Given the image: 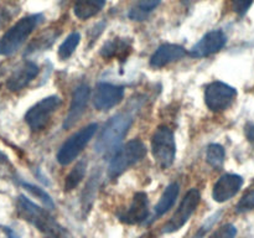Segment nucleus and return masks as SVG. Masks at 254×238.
Segmentation results:
<instances>
[{"mask_svg": "<svg viewBox=\"0 0 254 238\" xmlns=\"http://www.w3.org/2000/svg\"><path fill=\"white\" fill-rule=\"evenodd\" d=\"M16 213L21 220L31 223L45 237L71 238L69 233L50 215L49 211L37 206L26 196L20 195L17 198Z\"/></svg>", "mask_w": 254, "mask_h": 238, "instance_id": "obj_1", "label": "nucleus"}, {"mask_svg": "<svg viewBox=\"0 0 254 238\" xmlns=\"http://www.w3.org/2000/svg\"><path fill=\"white\" fill-rule=\"evenodd\" d=\"M133 120V114L127 111L116 114L113 118L109 119L96 143L97 153L101 155L112 153L127 135Z\"/></svg>", "mask_w": 254, "mask_h": 238, "instance_id": "obj_2", "label": "nucleus"}, {"mask_svg": "<svg viewBox=\"0 0 254 238\" xmlns=\"http://www.w3.org/2000/svg\"><path fill=\"white\" fill-rule=\"evenodd\" d=\"M40 19H41V15H29L12 25L0 39V55L10 56L16 52L21 47V45L26 41L27 37L31 35L35 27L39 25Z\"/></svg>", "mask_w": 254, "mask_h": 238, "instance_id": "obj_3", "label": "nucleus"}, {"mask_svg": "<svg viewBox=\"0 0 254 238\" xmlns=\"http://www.w3.org/2000/svg\"><path fill=\"white\" fill-rule=\"evenodd\" d=\"M146 148L139 139L128 141L112 159L108 169V175L111 178H117L126 173L129 168L135 165L145 156Z\"/></svg>", "mask_w": 254, "mask_h": 238, "instance_id": "obj_4", "label": "nucleus"}, {"mask_svg": "<svg viewBox=\"0 0 254 238\" xmlns=\"http://www.w3.org/2000/svg\"><path fill=\"white\" fill-rule=\"evenodd\" d=\"M151 151L156 164L160 168L168 169L175 161L176 143L174 133L165 125L159 126L151 138Z\"/></svg>", "mask_w": 254, "mask_h": 238, "instance_id": "obj_5", "label": "nucleus"}, {"mask_svg": "<svg viewBox=\"0 0 254 238\" xmlns=\"http://www.w3.org/2000/svg\"><path fill=\"white\" fill-rule=\"evenodd\" d=\"M97 128H98V125L96 123H92L82 128L81 130L76 131L73 135L69 136L62 144L61 149L57 153V161L61 165H68L74 159H77V156L83 151L87 144L93 138V135L97 131Z\"/></svg>", "mask_w": 254, "mask_h": 238, "instance_id": "obj_6", "label": "nucleus"}, {"mask_svg": "<svg viewBox=\"0 0 254 238\" xmlns=\"http://www.w3.org/2000/svg\"><path fill=\"white\" fill-rule=\"evenodd\" d=\"M200 200L201 195L197 188L189 190L185 197L183 198V201L179 205L176 212L173 215V217L164 225L163 233H174L176 231L181 230L186 225V222L190 220L191 216L193 215L198 203H200Z\"/></svg>", "mask_w": 254, "mask_h": 238, "instance_id": "obj_7", "label": "nucleus"}, {"mask_svg": "<svg viewBox=\"0 0 254 238\" xmlns=\"http://www.w3.org/2000/svg\"><path fill=\"white\" fill-rule=\"evenodd\" d=\"M60 106H61L60 97H46L27 111L26 116H25V121L32 131L42 130Z\"/></svg>", "mask_w": 254, "mask_h": 238, "instance_id": "obj_8", "label": "nucleus"}, {"mask_svg": "<svg viewBox=\"0 0 254 238\" xmlns=\"http://www.w3.org/2000/svg\"><path fill=\"white\" fill-rule=\"evenodd\" d=\"M237 97V91L223 82H212L205 89V103L212 112L226 111Z\"/></svg>", "mask_w": 254, "mask_h": 238, "instance_id": "obj_9", "label": "nucleus"}, {"mask_svg": "<svg viewBox=\"0 0 254 238\" xmlns=\"http://www.w3.org/2000/svg\"><path fill=\"white\" fill-rule=\"evenodd\" d=\"M124 97V88L111 83L97 84L93 96V103L98 111H108L121 103Z\"/></svg>", "mask_w": 254, "mask_h": 238, "instance_id": "obj_10", "label": "nucleus"}, {"mask_svg": "<svg viewBox=\"0 0 254 238\" xmlns=\"http://www.w3.org/2000/svg\"><path fill=\"white\" fill-rule=\"evenodd\" d=\"M226 42H227V37L220 30H215L208 34H206L192 49L190 50L189 55L191 57H196V59H201V57L210 56V55L216 54V52L221 51L225 47Z\"/></svg>", "mask_w": 254, "mask_h": 238, "instance_id": "obj_11", "label": "nucleus"}, {"mask_svg": "<svg viewBox=\"0 0 254 238\" xmlns=\"http://www.w3.org/2000/svg\"><path fill=\"white\" fill-rule=\"evenodd\" d=\"M243 185V178L236 174H226L218 178L212 190V197L216 202H226L235 197Z\"/></svg>", "mask_w": 254, "mask_h": 238, "instance_id": "obj_12", "label": "nucleus"}, {"mask_svg": "<svg viewBox=\"0 0 254 238\" xmlns=\"http://www.w3.org/2000/svg\"><path fill=\"white\" fill-rule=\"evenodd\" d=\"M89 94H91V91H89V87L87 84H81V86L74 89L68 114H67L66 119L64 121V129L71 128L79 120L82 114L86 111L87 104H88Z\"/></svg>", "mask_w": 254, "mask_h": 238, "instance_id": "obj_13", "label": "nucleus"}, {"mask_svg": "<svg viewBox=\"0 0 254 238\" xmlns=\"http://www.w3.org/2000/svg\"><path fill=\"white\" fill-rule=\"evenodd\" d=\"M149 216V200L145 192H136L128 211L121 216V220L127 225H139Z\"/></svg>", "mask_w": 254, "mask_h": 238, "instance_id": "obj_14", "label": "nucleus"}, {"mask_svg": "<svg viewBox=\"0 0 254 238\" xmlns=\"http://www.w3.org/2000/svg\"><path fill=\"white\" fill-rule=\"evenodd\" d=\"M39 73V67L31 61H25L20 64L7 78L6 86L10 91L16 92L25 88Z\"/></svg>", "mask_w": 254, "mask_h": 238, "instance_id": "obj_15", "label": "nucleus"}, {"mask_svg": "<svg viewBox=\"0 0 254 238\" xmlns=\"http://www.w3.org/2000/svg\"><path fill=\"white\" fill-rule=\"evenodd\" d=\"M186 56V50L183 46L174 44L161 45L150 57V66L154 68H161L166 64L179 61Z\"/></svg>", "mask_w": 254, "mask_h": 238, "instance_id": "obj_16", "label": "nucleus"}, {"mask_svg": "<svg viewBox=\"0 0 254 238\" xmlns=\"http://www.w3.org/2000/svg\"><path fill=\"white\" fill-rule=\"evenodd\" d=\"M106 5V0H76L74 15L81 20H87L98 14Z\"/></svg>", "mask_w": 254, "mask_h": 238, "instance_id": "obj_17", "label": "nucleus"}, {"mask_svg": "<svg viewBox=\"0 0 254 238\" xmlns=\"http://www.w3.org/2000/svg\"><path fill=\"white\" fill-rule=\"evenodd\" d=\"M130 44L126 40L114 39L107 42L101 50V55L106 59H119L124 60L130 52Z\"/></svg>", "mask_w": 254, "mask_h": 238, "instance_id": "obj_18", "label": "nucleus"}, {"mask_svg": "<svg viewBox=\"0 0 254 238\" xmlns=\"http://www.w3.org/2000/svg\"><path fill=\"white\" fill-rule=\"evenodd\" d=\"M179 191H180V187H179L178 182H173L165 188V191L161 195L160 200H159L158 205L155 206V216L156 217H160V216L165 215L169 210L174 206L176 198L179 196Z\"/></svg>", "mask_w": 254, "mask_h": 238, "instance_id": "obj_19", "label": "nucleus"}, {"mask_svg": "<svg viewBox=\"0 0 254 238\" xmlns=\"http://www.w3.org/2000/svg\"><path fill=\"white\" fill-rule=\"evenodd\" d=\"M86 163H84V161H79V163L69 171L68 175L66 176V180H64V191L74 190V188L81 183L84 175H86Z\"/></svg>", "mask_w": 254, "mask_h": 238, "instance_id": "obj_20", "label": "nucleus"}, {"mask_svg": "<svg viewBox=\"0 0 254 238\" xmlns=\"http://www.w3.org/2000/svg\"><path fill=\"white\" fill-rule=\"evenodd\" d=\"M206 160L212 168L218 169L225 163V149L220 144H211L206 151Z\"/></svg>", "mask_w": 254, "mask_h": 238, "instance_id": "obj_21", "label": "nucleus"}, {"mask_svg": "<svg viewBox=\"0 0 254 238\" xmlns=\"http://www.w3.org/2000/svg\"><path fill=\"white\" fill-rule=\"evenodd\" d=\"M79 41H81V35H79L78 32H72L71 35H68L67 39L61 44V46L59 47L60 59H68V57L74 52L76 47L79 45Z\"/></svg>", "mask_w": 254, "mask_h": 238, "instance_id": "obj_22", "label": "nucleus"}, {"mask_svg": "<svg viewBox=\"0 0 254 238\" xmlns=\"http://www.w3.org/2000/svg\"><path fill=\"white\" fill-rule=\"evenodd\" d=\"M161 2V0H140L138 4L136 9L131 10V12L129 14V16L133 20H144L146 17V15L150 11H153L155 7L159 6V4Z\"/></svg>", "mask_w": 254, "mask_h": 238, "instance_id": "obj_23", "label": "nucleus"}, {"mask_svg": "<svg viewBox=\"0 0 254 238\" xmlns=\"http://www.w3.org/2000/svg\"><path fill=\"white\" fill-rule=\"evenodd\" d=\"M21 185H22V187H24L26 191H29L32 196H35V197L39 198V200L41 201V202L44 203L47 208H50V210H54L55 208L54 201H52L51 196H50L49 193L44 190V188L37 187V186L31 185V183H27V182H21Z\"/></svg>", "mask_w": 254, "mask_h": 238, "instance_id": "obj_24", "label": "nucleus"}, {"mask_svg": "<svg viewBox=\"0 0 254 238\" xmlns=\"http://www.w3.org/2000/svg\"><path fill=\"white\" fill-rule=\"evenodd\" d=\"M251 210H254V190L246 193L236 206V212L237 213H245Z\"/></svg>", "mask_w": 254, "mask_h": 238, "instance_id": "obj_25", "label": "nucleus"}, {"mask_svg": "<svg viewBox=\"0 0 254 238\" xmlns=\"http://www.w3.org/2000/svg\"><path fill=\"white\" fill-rule=\"evenodd\" d=\"M236 235H237V228L231 223H227L215 231L208 238H235Z\"/></svg>", "mask_w": 254, "mask_h": 238, "instance_id": "obj_26", "label": "nucleus"}, {"mask_svg": "<svg viewBox=\"0 0 254 238\" xmlns=\"http://www.w3.org/2000/svg\"><path fill=\"white\" fill-rule=\"evenodd\" d=\"M221 215H222V212H217V213H213L211 217H208L207 220L203 222V225L201 226L200 230H198V232L196 233L195 237H193V238H202L203 236H205V233L207 232V231H210V228L212 227V226L215 225V223L217 222L218 220H220Z\"/></svg>", "mask_w": 254, "mask_h": 238, "instance_id": "obj_27", "label": "nucleus"}, {"mask_svg": "<svg viewBox=\"0 0 254 238\" xmlns=\"http://www.w3.org/2000/svg\"><path fill=\"white\" fill-rule=\"evenodd\" d=\"M253 0H231L232 9L236 14L245 15L252 5Z\"/></svg>", "mask_w": 254, "mask_h": 238, "instance_id": "obj_28", "label": "nucleus"}, {"mask_svg": "<svg viewBox=\"0 0 254 238\" xmlns=\"http://www.w3.org/2000/svg\"><path fill=\"white\" fill-rule=\"evenodd\" d=\"M246 135H247L248 140L254 141V125H248L246 128Z\"/></svg>", "mask_w": 254, "mask_h": 238, "instance_id": "obj_29", "label": "nucleus"}, {"mask_svg": "<svg viewBox=\"0 0 254 238\" xmlns=\"http://www.w3.org/2000/svg\"><path fill=\"white\" fill-rule=\"evenodd\" d=\"M2 230L5 231V233H6L7 238H19V236H17L16 233H15L14 231L11 230V228H9V227H2Z\"/></svg>", "mask_w": 254, "mask_h": 238, "instance_id": "obj_30", "label": "nucleus"}, {"mask_svg": "<svg viewBox=\"0 0 254 238\" xmlns=\"http://www.w3.org/2000/svg\"><path fill=\"white\" fill-rule=\"evenodd\" d=\"M0 161H5V156L0 153Z\"/></svg>", "mask_w": 254, "mask_h": 238, "instance_id": "obj_31", "label": "nucleus"}]
</instances>
